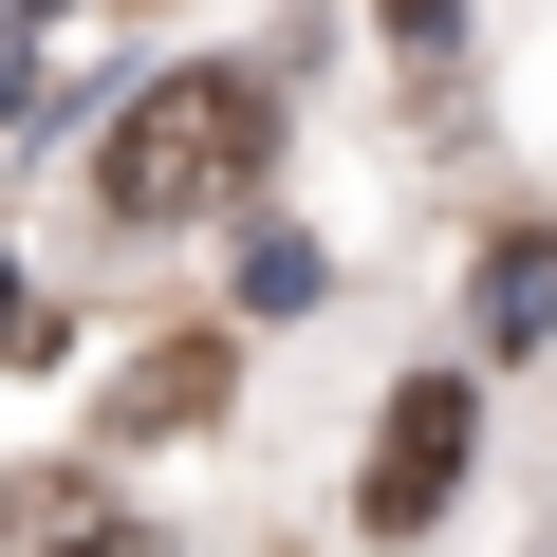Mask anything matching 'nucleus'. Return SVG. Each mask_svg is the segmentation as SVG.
<instances>
[{
  "label": "nucleus",
  "instance_id": "nucleus-3",
  "mask_svg": "<svg viewBox=\"0 0 557 557\" xmlns=\"http://www.w3.org/2000/svg\"><path fill=\"white\" fill-rule=\"evenodd\" d=\"M205 409H223V335H168V354L112 391V428H131V446H168V428H205Z\"/></svg>",
  "mask_w": 557,
  "mask_h": 557
},
{
  "label": "nucleus",
  "instance_id": "nucleus-4",
  "mask_svg": "<svg viewBox=\"0 0 557 557\" xmlns=\"http://www.w3.org/2000/svg\"><path fill=\"white\" fill-rule=\"evenodd\" d=\"M520 335H557V223L483 242V354H520Z\"/></svg>",
  "mask_w": 557,
  "mask_h": 557
},
{
  "label": "nucleus",
  "instance_id": "nucleus-2",
  "mask_svg": "<svg viewBox=\"0 0 557 557\" xmlns=\"http://www.w3.org/2000/svg\"><path fill=\"white\" fill-rule=\"evenodd\" d=\"M446 483H465V372H409V391H391V428H372V520H391V539H428V520H446Z\"/></svg>",
  "mask_w": 557,
  "mask_h": 557
},
{
  "label": "nucleus",
  "instance_id": "nucleus-1",
  "mask_svg": "<svg viewBox=\"0 0 557 557\" xmlns=\"http://www.w3.org/2000/svg\"><path fill=\"white\" fill-rule=\"evenodd\" d=\"M260 149H278V94H260L242 57H168V75L94 131V223H205V205L260 186Z\"/></svg>",
  "mask_w": 557,
  "mask_h": 557
},
{
  "label": "nucleus",
  "instance_id": "nucleus-5",
  "mask_svg": "<svg viewBox=\"0 0 557 557\" xmlns=\"http://www.w3.org/2000/svg\"><path fill=\"white\" fill-rule=\"evenodd\" d=\"M57 557H168V539H149V520H112V502H94V520H75V539H57Z\"/></svg>",
  "mask_w": 557,
  "mask_h": 557
}]
</instances>
